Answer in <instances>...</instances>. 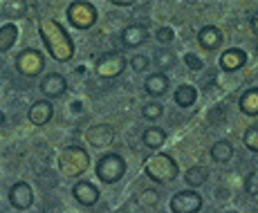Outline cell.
Wrapping results in <instances>:
<instances>
[{"label": "cell", "mask_w": 258, "mask_h": 213, "mask_svg": "<svg viewBox=\"0 0 258 213\" xmlns=\"http://www.w3.org/2000/svg\"><path fill=\"white\" fill-rule=\"evenodd\" d=\"M72 195H74V200L83 206H94L99 202V189L92 182H86V180H79L77 184L72 186Z\"/></svg>", "instance_id": "cell-13"}, {"label": "cell", "mask_w": 258, "mask_h": 213, "mask_svg": "<svg viewBox=\"0 0 258 213\" xmlns=\"http://www.w3.org/2000/svg\"><path fill=\"white\" fill-rule=\"evenodd\" d=\"M140 204L142 206H157L160 204V193L153 191V189H146L140 193Z\"/></svg>", "instance_id": "cell-26"}, {"label": "cell", "mask_w": 258, "mask_h": 213, "mask_svg": "<svg viewBox=\"0 0 258 213\" xmlns=\"http://www.w3.org/2000/svg\"><path fill=\"white\" fill-rule=\"evenodd\" d=\"M148 38V32L144 25H128L121 32V45L123 47H140Z\"/></svg>", "instance_id": "cell-16"}, {"label": "cell", "mask_w": 258, "mask_h": 213, "mask_svg": "<svg viewBox=\"0 0 258 213\" xmlns=\"http://www.w3.org/2000/svg\"><path fill=\"white\" fill-rule=\"evenodd\" d=\"M162 112H164V108H162V103H157V101H148V103H144L142 106V117L148 119V121L160 119Z\"/></svg>", "instance_id": "cell-24"}, {"label": "cell", "mask_w": 258, "mask_h": 213, "mask_svg": "<svg viewBox=\"0 0 258 213\" xmlns=\"http://www.w3.org/2000/svg\"><path fill=\"white\" fill-rule=\"evenodd\" d=\"M209 155H211L213 162H218V164H227V162H231V157H234V146H231L227 139H220L211 146Z\"/></svg>", "instance_id": "cell-19"}, {"label": "cell", "mask_w": 258, "mask_h": 213, "mask_svg": "<svg viewBox=\"0 0 258 213\" xmlns=\"http://www.w3.org/2000/svg\"><path fill=\"white\" fill-rule=\"evenodd\" d=\"M142 141H144V146H148V148H160V146H164V141H166V130H162V128H146L144 130V135H142Z\"/></svg>", "instance_id": "cell-23"}, {"label": "cell", "mask_w": 258, "mask_h": 213, "mask_svg": "<svg viewBox=\"0 0 258 213\" xmlns=\"http://www.w3.org/2000/svg\"><path fill=\"white\" fill-rule=\"evenodd\" d=\"M242 144H245L251 153H258V126L247 128L245 135H242Z\"/></svg>", "instance_id": "cell-25"}, {"label": "cell", "mask_w": 258, "mask_h": 213, "mask_svg": "<svg viewBox=\"0 0 258 213\" xmlns=\"http://www.w3.org/2000/svg\"><path fill=\"white\" fill-rule=\"evenodd\" d=\"M251 29H254V32L258 34V14H254V16H251Z\"/></svg>", "instance_id": "cell-32"}, {"label": "cell", "mask_w": 258, "mask_h": 213, "mask_svg": "<svg viewBox=\"0 0 258 213\" xmlns=\"http://www.w3.org/2000/svg\"><path fill=\"white\" fill-rule=\"evenodd\" d=\"M90 166V155L86 148L81 146H70L61 153L58 157V168L66 177H81Z\"/></svg>", "instance_id": "cell-3"}, {"label": "cell", "mask_w": 258, "mask_h": 213, "mask_svg": "<svg viewBox=\"0 0 258 213\" xmlns=\"http://www.w3.org/2000/svg\"><path fill=\"white\" fill-rule=\"evenodd\" d=\"M196 99H198V90L193 86H188V83L180 86L175 90V95H173V101H175L180 108H191L193 103H196Z\"/></svg>", "instance_id": "cell-21"}, {"label": "cell", "mask_w": 258, "mask_h": 213, "mask_svg": "<svg viewBox=\"0 0 258 213\" xmlns=\"http://www.w3.org/2000/svg\"><path fill=\"white\" fill-rule=\"evenodd\" d=\"M3 126H5V112L0 110V128H3Z\"/></svg>", "instance_id": "cell-33"}, {"label": "cell", "mask_w": 258, "mask_h": 213, "mask_svg": "<svg viewBox=\"0 0 258 213\" xmlns=\"http://www.w3.org/2000/svg\"><path fill=\"white\" fill-rule=\"evenodd\" d=\"M245 191L249 193V195H258V173L256 171L247 173V177H245Z\"/></svg>", "instance_id": "cell-29"}, {"label": "cell", "mask_w": 258, "mask_h": 213, "mask_svg": "<svg viewBox=\"0 0 258 213\" xmlns=\"http://www.w3.org/2000/svg\"><path fill=\"white\" fill-rule=\"evenodd\" d=\"M86 141L94 148L108 146V144L115 141V130H112L108 123H97V126H92L86 130Z\"/></svg>", "instance_id": "cell-11"}, {"label": "cell", "mask_w": 258, "mask_h": 213, "mask_svg": "<svg viewBox=\"0 0 258 213\" xmlns=\"http://www.w3.org/2000/svg\"><path fill=\"white\" fill-rule=\"evenodd\" d=\"M198 43L205 49H218L222 45V32L213 25H205V27L198 32Z\"/></svg>", "instance_id": "cell-17"}, {"label": "cell", "mask_w": 258, "mask_h": 213, "mask_svg": "<svg viewBox=\"0 0 258 213\" xmlns=\"http://www.w3.org/2000/svg\"><path fill=\"white\" fill-rule=\"evenodd\" d=\"M9 204L18 211H27L34 204V191L27 182H16L9 189Z\"/></svg>", "instance_id": "cell-9"}, {"label": "cell", "mask_w": 258, "mask_h": 213, "mask_svg": "<svg viewBox=\"0 0 258 213\" xmlns=\"http://www.w3.org/2000/svg\"><path fill=\"white\" fill-rule=\"evenodd\" d=\"M245 63H247V52L240 47H229L227 52H222V56H220V67L225 72L240 70Z\"/></svg>", "instance_id": "cell-14"}, {"label": "cell", "mask_w": 258, "mask_h": 213, "mask_svg": "<svg viewBox=\"0 0 258 213\" xmlns=\"http://www.w3.org/2000/svg\"><path fill=\"white\" fill-rule=\"evenodd\" d=\"M202 209V195L198 191H177L171 197V211L173 213H198Z\"/></svg>", "instance_id": "cell-8"}, {"label": "cell", "mask_w": 258, "mask_h": 213, "mask_svg": "<svg viewBox=\"0 0 258 213\" xmlns=\"http://www.w3.org/2000/svg\"><path fill=\"white\" fill-rule=\"evenodd\" d=\"M18 41V27L14 23H5L0 27V52H9Z\"/></svg>", "instance_id": "cell-20"}, {"label": "cell", "mask_w": 258, "mask_h": 213, "mask_svg": "<svg viewBox=\"0 0 258 213\" xmlns=\"http://www.w3.org/2000/svg\"><path fill=\"white\" fill-rule=\"evenodd\" d=\"M52 117H54V106H52V101H45V99L34 101L27 110V119L34 126H45V123H49Z\"/></svg>", "instance_id": "cell-12"}, {"label": "cell", "mask_w": 258, "mask_h": 213, "mask_svg": "<svg viewBox=\"0 0 258 213\" xmlns=\"http://www.w3.org/2000/svg\"><path fill=\"white\" fill-rule=\"evenodd\" d=\"M225 213H238V211H234V209H231V211H225Z\"/></svg>", "instance_id": "cell-34"}, {"label": "cell", "mask_w": 258, "mask_h": 213, "mask_svg": "<svg viewBox=\"0 0 258 213\" xmlns=\"http://www.w3.org/2000/svg\"><path fill=\"white\" fill-rule=\"evenodd\" d=\"M94 70H97V74L103 79H117L119 74L126 70V58H123V54H119V52H106L103 56L97 58Z\"/></svg>", "instance_id": "cell-7"}, {"label": "cell", "mask_w": 258, "mask_h": 213, "mask_svg": "<svg viewBox=\"0 0 258 213\" xmlns=\"http://www.w3.org/2000/svg\"><path fill=\"white\" fill-rule=\"evenodd\" d=\"M38 90H41L47 99H58V97L66 95L68 81H66V77H63V74L52 72V74H47V77H43V81H41V86H38Z\"/></svg>", "instance_id": "cell-10"}, {"label": "cell", "mask_w": 258, "mask_h": 213, "mask_svg": "<svg viewBox=\"0 0 258 213\" xmlns=\"http://www.w3.org/2000/svg\"><path fill=\"white\" fill-rule=\"evenodd\" d=\"M155 63H157V67H160V72L162 70H168V67L175 65V56H173L171 52H157Z\"/></svg>", "instance_id": "cell-27"}, {"label": "cell", "mask_w": 258, "mask_h": 213, "mask_svg": "<svg viewBox=\"0 0 258 213\" xmlns=\"http://www.w3.org/2000/svg\"><path fill=\"white\" fill-rule=\"evenodd\" d=\"M238 106H240V112L247 117H258V88H249V90H245L240 95V101H238Z\"/></svg>", "instance_id": "cell-18"}, {"label": "cell", "mask_w": 258, "mask_h": 213, "mask_svg": "<svg viewBox=\"0 0 258 213\" xmlns=\"http://www.w3.org/2000/svg\"><path fill=\"white\" fill-rule=\"evenodd\" d=\"M148 65H151V58H148L146 54H135V56L131 58V67H133L135 72L148 70Z\"/></svg>", "instance_id": "cell-28"}, {"label": "cell", "mask_w": 258, "mask_h": 213, "mask_svg": "<svg viewBox=\"0 0 258 213\" xmlns=\"http://www.w3.org/2000/svg\"><path fill=\"white\" fill-rule=\"evenodd\" d=\"M184 65L188 67V70H193V72H200L202 70V61L193 52H186L184 54Z\"/></svg>", "instance_id": "cell-31"}, {"label": "cell", "mask_w": 258, "mask_h": 213, "mask_svg": "<svg viewBox=\"0 0 258 213\" xmlns=\"http://www.w3.org/2000/svg\"><path fill=\"white\" fill-rule=\"evenodd\" d=\"M66 16L74 29H90L97 23L99 14H97V7L92 3H88V0H74L68 7Z\"/></svg>", "instance_id": "cell-5"}, {"label": "cell", "mask_w": 258, "mask_h": 213, "mask_svg": "<svg viewBox=\"0 0 258 213\" xmlns=\"http://www.w3.org/2000/svg\"><path fill=\"white\" fill-rule=\"evenodd\" d=\"M38 34H41L43 45L52 54L54 61H58V63L72 61L74 43H72L70 34H68V29L63 27L61 23L54 21V18H43V21L38 23Z\"/></svg>", "instance_id": "cell-1"}, {"label": "cell", "mask_w": 258, "mask_h": 213, "mask_svg": "<svg viewBox=\"0 0 258 213\" xmlns=\"http://www.w3.org/2000/svg\"><path fill=\"white\" fill-rule=\"evenodd\" d=\"M144 173H146V177H151L153 182L168 184V182H173L177 177L180 166H177V162L173 160L171 155H166V153H157V155H153V157L146 160Z\"/></svg>", "instance_id": "cell-2"}, {"label": "cell", "mask_w": 258, "mask_h": 213, "mask_svg": "<svg viewBox=\"0 0 258 213\" xmlns=\"http://www.w3.org/2000/svg\"><path fill=\"white\" fill-rule=\"evenodd\" d=\"M175 38V34H173V29L171 27H160L155 32V41L157 43H162V45H168V43Z\"/></svg>", "instance_id": "cell-30"}, {"label": "cell", "mask_w": 258, "mask_h": 213, "mask_svg": "<svg viewBox=\"0 0 258 213\" xmlns=\"http://www.w3.org/2000/svg\"><path fill=\"white\" fill-rule=\"evenodd\" d=\"M43 67H45V56H43L38 49H23V52H18L16 56V70L23 74V77L27 79H34L38 77V74L43 72Z\"/></svg>", "instance_id": "cell-6"}, {"label": "cell", "mask_w": 258, "mask_h": 213, "mask_svg": "<svg viewBox=\"0 0 258 213\" xmlns=\"http://www.w3.org/2000/svg\"><path fill=\"white\" fill-rule=\"evenodd\" d=\"M94 171H97V177L103 184H117L123 177V173H126V160L121 155H117V153H106V155H101L97 160Z\"/></svg>", "instance_id": "cell-4"}, {"label": "cell", "mask_w": 258, "mask_h": 213, "mask_svg": "<svg viewBox=\"0 0 258 213\" xmlns=\"http://www.w3.org/2000/svg\"><path fill=\"white\" fill-rule=\"evenodd\" d=\"M166 90H168V77L164 72H153L144 81V92L148 97H162L166 95Z\"/></svg>", "instance_id": "cell-15"}, {"label": "cell", "mask_w": 258, "mask_h": 213, "mask_svg": "<svg viewBox=\"0 0 258 213\" xmlns=\"http://www.w3.org/2000/svg\"><path fill=\"white\" fill-rule=\"evenodd\" d=\"M209 180V171H207L205 166H191L186 171V175H184V182L188 186H191L193 191L196 189H200L202 184H205V182Z\"/></svg>", "instance_id": "cell-22"}]
</instances>
